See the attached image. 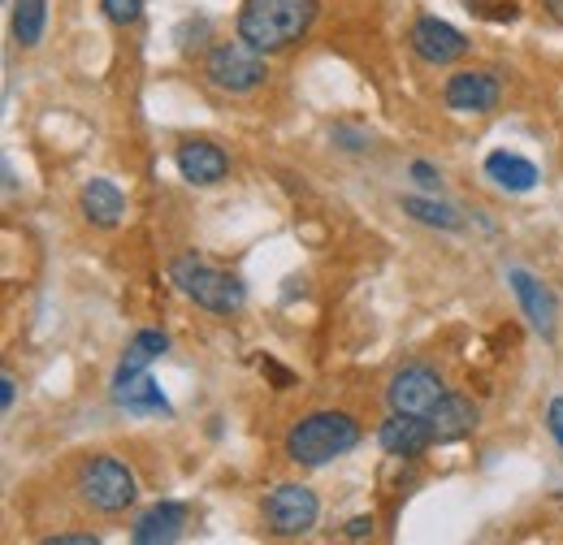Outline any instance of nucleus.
I'll return each mask as SVG.
<instances>
[{
	"mask_svg": "<svg viewBox=\"0 0 563 545\" xmlns=\"http://www.w3.org/2000/svg\"><path fill=\"white\" fill-rule=\"evenodd\" d=\"M360 437H364V429H360V420H355L352 411L317 408V411H303L286 429L282 451H286V459L295 468H325V464L352 455L355 446H360Z\"/></svg>",
	"mask_w": 563,
	"mask_h": 545,
	"instance_id": "f257e3e1",
	"label": "nucleus"
},
{
	"mask_svg": "<svg viewBox=\"0 0 563 545\" xmlns=\"http://www.w3.org/2000/svg\"><path fill=\"white\" fill-rule=\"evenodd\" d=\"M317 13H321V0H243L234 26L252 48L278 57L312 31Z\"/></svg>",
	"mask_w": 563,
	"mask_h": 545,
	"instance_id": "f03ea898",
	"label": "nucleus"
},
{
	"mask_svg": "<svg viewBox=\"0 0 563 545\" xmlns=\"http://www.w3.org/2000/svg\"><path fill=\"white\" fill-rule=\"evenodd\" d=\"M169 277H174V286L183 290V299H191L196 308H205L212 316H234V312H243V303H247V286H243L234 272L200 260L196 252L178 256V260L169 265Z\"/></svg>",
	"mask_w": 563,
	"mask_h": 545,
	"instance_id": "7ed1b4c3",
	"label": "nucleus"
},
{
	"mask_svg": "<svg viewBox=\"0 0 563 545\" xmlns=\"http://www.w3.org/2000/svg\"><path fill=\"white\" fill-rule=\"evenodd\" d=\"M74 493L96 515H122L126 507H135L140 485H135V472L118 455H87L74 472Z\"/></svg>",
	"mask_w": 563,
	"mask_h": 545,
	"instance_id": "20e7f679",
	"label": "nucleus"
},
{
	"mask_svg": "<svg viewBox=\"0 0 563 545\" xmlns=\"http://www.w3.org/2000/svg\"><path fill=\"white\" fill-rule=\"evenodd\" d=\"M205 78L225 96H252L269 78V53L252 48L243 35L239 40H217L205 53Z\"/></svg>",
	"mask_w": 563,
	"mask_h": 545,
	"instance_id": "39448f33",
	"label": "nucleus"
},
{
	"mask_svg": "<svg viewBox=\"0 0 563 545\" xmlns=\"http://www.w3.org/2000/svg\"><path fill=\"white\" fill-rule=\"evenodd\" d=\"M261 515H265V529L274 537H303V533L317 529L321 502H317V493L308 485H278L274 493H265Z\"/></svg>",
	"mask_w": 563,
	"mask_h": 545,
	"instance_id": "423d86ee",
	"label": "nucleus"
},
{
	"mask_svg": "<svg viewBox=\"0 0 563 545\" xmlns=\"http://www.w3.org/2000/svg\"><path fill=\"white\" fill-rule=\"evenodd\" d=\"M442 399H446V381H442V372L429 368V364H408V368H399V372L390 377V386H386L390 411H408V415H429Z\"/></svg>",
	"mask_w": 563,
	"mask_h": 545,
	"instance_id": "0eeeda50",
	"label": "nucleus"
},
{
	"mask_svg": "<svg viewBox=\"0 0 563 545\" xmlns=\"http://www.w3.org/2000/svg\"><path fill=\"white\" fill-rule=\"evenodd\" d=\"M408 48L421 57L424 66H455L460 57H468V35L460 31V26H451V22H442V18H417L412 26H408Z\"/></svg>",
	"mask_w": 563,
	"mask_h": 545,
	"instance_id": "6e6552de",
	"label": "nucleus"
},
{
	"mask_svg": "<svg viewBox=\"0 0 563 545\" xmlns=\"http://www.w3.org/2000/svg\"><path fill=\"white\" fill-rule=\"evenodd\" d=\"M498 100H503V87L490 69H455L442 87V104L455 113H490L498 109Z\"/></svg>",
	"mask_w": 563,
	"mask_h": 545,
	"instance_id": "1a4fd4ad",
	"label": "nucleus"
},
{
	"mask_svg": "<svg viewBox=\"0 0 563 545\" xmlns=\"http://www.w3.org/2000/svg\"><path fill=\"white\" fill-rule=\"evenodd\" d=\"M377 446L395 459H421L433 442V429L424 415H408V411H390L382 424H377Z\"/></svg>",
	"mask_w": 563,
	"mask_h": 545,
	"instance_id": "9d476101",
	"label": "nucleus"
},
{
	"mask_svg": "<svg viewBox=\"0 0 563 545\" xmlns=\"http://www.w3.org/2000/svg\"><path fill=\"white\" fill-rule=\"evenodd\" d=\"M174 165H178L183 182H191V187H217V182H225V174H230V156H225L217 143H209V138H187V143H178Z\"/></svg>",
	"mask_w": 563,
	"mask_h": 545,
	"instance_id": "9b49d317",
	"label": "nucleus"
},
{
	"mask_svg": "<svg viewBox=\"0 0 563 545\" xmlns=\"http://www.w3.org/2000/svg\"><path fill=\"white\" fill-rule=\"evenodd\" d=\"M507 281H511V294H516L520 312L529 316V325H533L542 338H555V316H560L555 294H551L533 272H525V269H511L507 272Z\"/></svg>",
	"mask_w": 563,
	"mask_h": 545,
	"instance_id": "f8f14e48",
	"label": "nucleus"
},
{
	"mask_svg": "<svg viewBox=\"0 0 563 545\" xmlns=\"http://www.w3.org/2000/svg\"><path fill=\"white\" fill-rule=\"evenodd\" d=\"M424 420H429V429H433V442L446 446V442L473 437L477 424H482V411H477V403H473L468 394H451V390H446V399L429 411Z\"/></svg>",
	"mask_w": 563,
	"mask_h": 545,
	"instance_id": "ddd939ff",
	"label": "nucleus"
},
{
	"mask_svg": "<svg viewBox=\"0 0 563 545\" xmlns=\"http://www.w3.org/2000/svg\"><path fill=\"white\" fill-rule=\"evenodd\" d=\"M183 529H187V507H183V502H152L140 520H135L131 542L135 545H169L183 537Z\"/></svg>",
	"mask_w": 563,
	"mask_h": 545,
	"instance_id": "4468645a",
	"label": "nucleus"
},
{
	"mask_svg": "<svg viewBox=\"0 0 563 545\" xmlns=\"http://www.w3.org/2000/svg\"><path fill=\"white\" fill-rule=\"evenodd\" d=\"M78 208H82V216H87L96 230H113V225H122V216H126V196H122L109 178H91V182H82V191H78Z\"/></svg>",
	"mask_w": 563,
	"mask_h": 545,
	"instance_id": "2eb2a0df",
	"label": "nucleus"
},
{
	"mask_svg": "<svg viewBox=\"0 0 563 545\" xmlns=\"http://www.w3.org/2000/svg\"><path fill=\"white\" fill-rule=\"evenodd\" d=\"M113 403L118 408H126V411H140V415H169V399L161 394V386L147 377V372H113Z\"/></svg>",
	"mask_w": 563,
	"mask_h": 545,
	"instance_id": "dca6fc26",
	"label": "nucleus"
},
{
	"mask_svg": "<svg viewBox=\"0 0 563 545\" xmlns=\"http://www.w3.org/2000/svg\"><path fill=\"white\" fill-rule=\"evenodd\" d=\"M486 178H490L498 191L525 196V191H533V187H538V165H533L529 156H520V152L498 147V152L486 156Z\"/></svg>",
	"mask_w": 563,
	"mask_h": 545,
	"instance_id": "f3484780",
	"label": "nucleus"
},
{
	"mask_svg": "<svg viewBox=\"0 0 563 545\" xmlns=\"http://www.w3.org/2000/svg\"><path fill=\"white\" fill-rule=\"evenodd\" d=\"M48 26V0H13V40L22 48H40Z\"/></svg>",
	"mask_w": 563,
	"mask_h": 545,
	"instance_id": "a211bd4d",
	"label": "nucleus"
},
{
	"mask_svg": "<svg viewBox=\"0 0 563 545\" xmlns=\"http://www.w3.org/2000/svg\"><path fill=\"white\" fill-rule=\"evenodd\" d=\"M165 351H169V338L161 330H140L135 338L126 342V355H122L118 372H147Z\"/></svg>",
	"mask_w": 563,
	"mask_h": 545,
	"instance_id": "6ab92c4d",
	"label": "nucleus"
},
{
	"mask_svg": "<svg viewBox=\"0 0 563 545\" xmlns=\"http://www.w3.org/2000/svg\"><path fill=\"white\" fill-rule=\"evenodd\" d=\"M404 212L412 216V221H421L429 230H460L464 221H460V212L451 204H438V200H424V196H408V200H399Z\"/></svg>",
	"mask_w": 563,
	"mask_h": 545,
	"instance_id": "aec40b11",
	"label": "nucleus"
},
{
	"mask_svg": "<svg viewBox=\"0 0 563 545\" xmlns=\"http://www.w3.org/2000/svg\"><path fill=\"white\" fill-rule=\"evenodd\" d=\"M100 9L113 26H135L143 13V0H100Z\"/></svg>",
	"mask_w": 563,
	"mask_h": 545,
	"instance_id": "412c9836",
	"label": "nucleus"
},
{
	"mask_svg": "<svg viewBox=\"0 0 563 545\" xmlns=\"http://www.w3.org/2000/svg\"><path fill=\"white\" fill-rule=\"evenodd\" d=\"M408 174H412V182H421L424 191H438V182H442V178H438V169H433L429 160H412V169H408Z\"/></svg>",
	"mask_w": 563,
	"mask_h": 545,
	"instance_id": "4be33fe9",
	"label": "nucleus"
},
{
	"mask_svg": "<svg viewBox=\"0 0 563 545\" xmlns=\"http://www.w3.org/2000/svg\"><path fill=\"white\" fill-rule=\"evenodd\" d=\"M547 429H551V437L560 442V451H563V399H551V408H547Z\"/></svg>",
	"mask_w": 563,
	"mask_h": 545,
	"instance_id": "5701e85b",
	"label": "nucleus"
},
{
	"mask_svg": "<svg viewBox=\"0 0 563 545\" xmlns=\"http://www.w3.org/2000/svg\"><path fill=\"white\" fill-rule=\"evenodd\" d=\"M13 399H18V377H13V372H4V377H0V408L13 411Z\"/></svg>",
	"mask_w": 563,
	"mask_h": 545,
	"instance_id": "b1692460",
	"label": "nucleus"
},
{
	"mask_svg": "<svg viewBox=\"0 0 563 545\" xmlns=\"http://www.w3.org/2000/svg\"><path fill=\"white\" fill-rule=\"evenodd\" d=\"M261 368H265V372H269V377H274V386H278V390H286V386H295V377H290V372H286V368H278V364H274V359H269V355H265V359H261Z\"/></svg>",
	"mask_w": 563,
	"mask_h": 545,
	"instance_id": "393cba45",
	"label": "nucleus"
},
{
	"mask_svg": "<svg viewBox=\"0 0 563 545\" xmlns=\"http://www.w3.org/2000/svg\"><path fill=\"white\" fill-rule=\"evenodd\" d=\"M100 537L96 533H57V537H48V545H96Z\"/></svg>",
	"mask_w": 563,
	"mask_h": 545,
	"instance_id": "a878e982",
	"label": "nucleus"
},
{
	"mask_svg": "<svg viewBox=\"0 0 563 545\" xmlns=\"http://www.w3.org/2000/svg\"><path fill=\"white\" fill-rule=\"evenodd\" d=\"M368 533H373V515H355L352 524H347V537H352V542L368 537Z\"/></svg>",
	"mask_w": 563,
	"mask_h": 545,
	"instance_id": "bb28decb",
	"label": "nucleus"
},
{
	"mask_svg": "<svg viewBox=\"0 0 563 545\" xmlns=\"http://www.w3.org/2000/svg\"><path fill=\"white\" fill-rule=\"evenodd\" d=\"M334 143H347V152H360V147H364V135H360V131H347V126H339V131H334Z\"/></svg>",
	"mask_w": 563,
	"mask_h": 545,
	"instance_id": "cd10ccee",
	"label": "nucleus"
},
{
	"mask_svg": "<svg viewBox=\"0 0 563 545\" xmlns=\"http://www.w3.org/2000/svg\"><path fill=\"white\" fill-rule=\"evenodd\" d=\"M542 4H547L551 22H555V26H563V0H542Z\"/></svg>",
	"mask_w": 563,
	"mask_h": 545,
	"instance_id": "c85d7f7f",
	"label": "nucleus"
}]
</instances>
